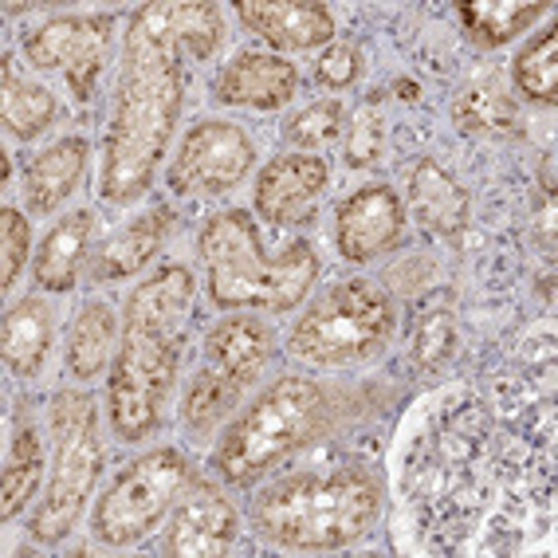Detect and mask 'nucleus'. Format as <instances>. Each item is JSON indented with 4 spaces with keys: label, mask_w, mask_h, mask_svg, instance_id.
I'll return each instance as SVG.
<instances>
[{
    "label": "nucleus",
    "mask_w": 558,
    "mask_h": 558,
    "mask_svg": "<svg viewBox=\"0 0 558 558\" xmlns=\"http://www.w3.org/2000/svg\"><path fill=\"white\" fill-rule=\"evenodd\" d=\"M185 56L170 32V4H142L122 32V68L114 83V110L102 138L99 197L107 205H134L154 185L185 107Z\"/></svg>",
    "instance_id": "f257e3e1"
},
{
    "label": "nucleus",
    "mask_w": 558,
    "mask_h": 558,
    "mask_svg": "<svg viewBox=\"0 0 558 558\" xmlns=\"http://www.w3.org/2000/svg\"><path fill=\"white\" fill-rule=\"evenodd\" d=\"M193 271L166 264L130 291L122 307V342L110 362L107 413L126 445L154 437L181 374V339L193 311Z\"/></svg>",
    "instance_id": "f03ea898"
},
{
    "label": "nucleus",
    "mask_w": 558,
    "mask_h": 558,
    "mask_svg": "<svg viewBox=\"0 0 558 558\" xmlns=\"http://www.w3.org/2000/svg\"><path fill=\"white\" fill-rule=\"evenodd\" d=\"M197 256L217 311H295L319 276V256L307 240L295 236L268 252L244 209L213 213L201 225Z\"/></svg>",
    "instance_id": "7ed1b4c3"
},
{
    "label": "nucleus",
    "mask_w": 558,
    "mask_h": 558,
    "mask_svg": "<svg viewBox=\"0 0 558 558\" xmlns=\"http://www.w3.org/2000/svg\"><path fill=\"white\" fill-rule=\"evenodd\" d=\"M378 515L381 484L362 464L283 476L252 508L259 535L288 550H342L369 535Z\"/></svg>",
    "instance_id": "20e7f679"
},
{
    "label": "nucleus",
    "mask_w": 558,
    "mask_h": 558,
    "mask_svg": "<svg viewBox=\"0 0 558 558\" xmlns=\"http://www.w3.org/2000/svg\"><path fill=\"white\" fill-rule=\"evenodd\" d=\"M330 425L327 389L307 374L276 378L236 421H232L217 452L213 469L232 488H248L259 476H268L276 464L300 452Z\"/></svg>",
    "instance_id": "39448f33"
},
{
    "label": "nucleus",
    "mask_w": 558,
    "mask_h": 558,
    "mask_svg": "<svg viewBox=\"0 0 558 558\" xmlns=\"http://www.w3.org/2000/svg\"><path fill=\"white\" fill-rule=\"evenodd\" d=\"M398 307L378 279L354 276L327 288L291 330V354L311 366H359L386 350Z\"/></svg>",
    "instance_id": "423d86ee"
},
{
    "label": "nucleus",
    "mask_w": 558,
    "mask_h": 558,
    "mask_svg": "<svg viewBox=\"0 0 558 558\" xmlns=\"http://www.w3.org/2000/svg\"><path fill=\"white\" fill-rule=\"evenodd\" d=\"M51 480L32 515V538L56 547L75 531L102 472L99 405L83 389H60L51 401Z\"/></svg>",
    "instance_id": "0eeeda50"
},
{
    "label": "nucleus",
    "mask_w": 558,
    "mask_h": 558,
    "mask_svg": "<svg viewBox=\"0 0 558 558\" xmlns=\"http://www.w3.org/2000/svg\"><path fill=\"white\" fill-rule=\"evenodd\" d=\"M197 469L181 449H154L130 460L110 488L95 499L90 535L107 547H134L158 531V523L178 508V499L197 484Z\"/></svg>",
    "instance_id": "6e6552de"
},
{
    "label": "nucleus",
    "mask_w": 558,
    "mask_h": 558,
    "mask_svg": "<svg viewBox=\"0 0 558 558\" xmlns=\"http://www.w3.org/2000/svg\"><path fill=\"white\" fill-rule=\"evenodd\" d=\"M114 44V16H51L24 32L21 51L32 68L60 71L80 102L95 99Z\"/></svg>",
    "instance_id": "1a4fd4ad"
},
{
    "label": "nucleus",
    "mask_w": 558,
    "mask_h": 558,
    "mask_svg": "<svg viewBox=\"0 0 558 558\" xmlns=\"http://www.w3.org/2000/svg\"><path fill=\"white\" fill-rule=\"evenodd\" d=\"M256 166L248 130L225 119H201L185 130L170 166V190L178 197H220L236 190Z\"/></svg>",
    "instance_id": "9d476101"
},
{
    "label": "nucleus",
    "mask_w": 558,
    "mask_h": 558,
    "mask_svg": "<svg viewBox=\"0 0 558 558\" xmlns=\"http://www.w3.org/2000/svg\"><path fill=\"white\" fill-rule=\"evenodd\" d=\"M405 236V201L389 185H362L335 213V244L350 264H366L381 252L398 248Z\"/></svg>",
    "instance_id": "9b49d317"
},
{
    "label": "nucleus",
    "mask_w": 558,
    "mask_h": 558,
    "mask_svg": "<svg viewBox=\"0 0 558 558\" xmlns=\"http://www.w3.org/2000/svg\"><path fill=\"white\" fill-rule=\"evenodd\" d=\"M240 515L232 504L213 488L209 480H197L170 515V527L161 535V555L173 558H213L236 543Z\"/></svg>",
    "instance_id": "f8f14e48"
},
{
    "label": "nucleus",
    "mask_w": 558,
    "mask_h": 558,
    "mask_svg": "<svg viewBox=\"0 0 558 558\" xmlns=\"http://www.w3.org/2000/svg\"><path fill=\"white\" fill-rule=\"evenodd\" d=\"M330 170L319 154H283L268 161L256 178V217L283 229V225H300L311 220L319 209V197L327 190Z\"/></svg>",
    "instance_id": "ddd939ff"
},
{
    "label": "nucleus",
    "mask_w": 558,
    "mask_h": 558,
    "mask_svg": "<svg viewBox=\"0 0 558 558\" xmlns=\"http://www.w3.org/2000/svg\"><path fill=\"white\" fill-rule=\"evenodd\" d=\"M300 71L276 51H240L213 80V102L248 110H279L295 99Z\"/></svg>",
    "instance_id": "4468645a"
},
{
    "label": "nucleus",
    "mask_w": 558,
    "mask_h": 558,
    "mask_svg": "<svg viewBox=\"0 0 558 558\" xmlns=\"http://www.w3.org/2000/svg\"><path fill=\"white\" fill-rule=\"evenodd\" d=\"M240 24L279 51H315L335 40V16L319 0H240Z\"/></svg>",
    "instance_id": "2eb2a0df"
},
{
    "label": "nucleus",
    "mask_w": 558,
    "mask_h": 558,
    "mask_svg": "<svg viewBox=\"0 0 558 558\" xmlns=\"http://www.w3.org/2000/svg\"><path fill=\"white\" fill-rule=\"evenodd\" d=\"M173 229L170 205H154V209L130 217L122 229H114L99 248L87 256V279L90 283H119V279L138 276L150 268L154 256L161 252L166 236Z\"/></svg>",
    "instance_id": "dca6fc26"
},
{
    "label": "nucleus",
    "mask_w": 558,
    "mask_h": 558,
    "mask_svg": "<svg viewBox=\"0 0 558 558\" xmlns=\"http://www.w3.org/2000/svg\"><path fill=\"white\" fill-rule=\"evenodd\" d=\"M271 354H276V335L268 323L252 319V315H229L209 330L201 366L248 393V386L264 374Z\"/></svg>",
    "instance_id": "f3484780"
},
{
    "label": "nucleus",
    "mask_w": 558,
    "mask_h": 558,
    "mask_svg": "<svg viewBox=\"0 0 558 558\" xmlns=\"http://www.w3.org/2000/svg\"><path fill=\"white\" fill-rule=\"evenodd\" d=\"M90 146L83 138H60L40 150L24 170V205L32 217H48L75 193L83 170H87Z\"/></svg>",
    "instance_id": "a211bd4d"
},
{
    "label": "nucleus",
    "mask_w": 558,
    "mask_h": 558,
    "mask_svg": "<svg viewBox=\"0 0 558 558\" xmlns=\"http://www.w3.org/2000/svg\"><path fill=\"white\" fill-rule=\"evenodd\" d=\"M469 190L433 158H421L409 173V213L437 236H457L469 225Z\"/></svg>",
    "instance_id": "6ab92c4d"
},
{
    "label": "nucleus",
    "mask_w": 558,
    "mask_h": 558,
    "mask_svg": "<svg viewBox=\"0 0 558 558\" xmlns=\"http://www.w3.org/2000/svg\"><path fill=\"white\" fill-rule=\"evenodd\" d=\"M90 236H95V217H90L87 209L63 217L60 225L44 236L40 248H36V259H32L36 283H40L44 291H56V295L75 288L80 271L87 268Z\"/></svg>",
    "instance_id": "aec40b11"
},
{
    "label": "nucleus",
    "mask_w": 558,
    "mask_h": 558,
    "mask_svg": "<svg viewBox=\"0 0 558 558\" xmlns=\"http://www.w3.org/2000/svg\"><path fill=\"white\" fill-rule=\"evenodd\" d=\"M56 342V319L51 307L40 295H24L21 303H12V311L4 315V335H0V354L4 366L16 378H36L51 354Z\"/></svg>",
    "instance_id": "412c9836"
},
{
    "label": "nucleus",
    "mask_w": 558,
    "mask_h": 558,
    "mask_svg": "<svg viewBox=\"0 0 558 558\" xmlns=\"http://www.w3.org/2000/svg\"><path fill=\"white\" fill-rule=\"evenodd\" d=\"M114 342H119V315L102 300H87L68 327V347H63V362L68 374L80 381L99 378L102 369L114 362Z\"/></svg>",
    "instance_id": "4be33fe9"
},
{
    "label": "nucleus",
    "mask_w": 558,
    "mask_h": 558,
    "mask_svg": "<svg viewBox=\"0 0 558 558\" xmlns=\"http://www.w3.org/2000/svg\"><path fill=\"white\" fill-rule=\"evenodd\" d=\"M56 110H60L56 107V95L44 83L21 80L16 63L4 60V68H0V114H4V130H9L12 138H40L44 130L56 122Z\"/></svg>",
    "instance_id": "5701e85b"
},
{
    "label": "nucleus",
    "mask_w": 558,
    "mask_h": 558,
    "mask_svg": "<svg viewBox=\"0 0 558 558\" xmlns=\"http://www.w3.org/2000/svg\"><path fill=\"white\" fill-rule=\"evenodd\" d=\"M44 480V445L40 433L32 425V417H21L12 425V440H9V457H4V504H0V515L16 519L28 499L36 496Z\"/></svg>",
    "instance_id": "b1692460"
},
{
    "label": "nucleus",
    "mask_w": 558,
    "mask_h": 558,
    "mask_svg": "<svg viewBox=\"0 0 558 558\" xmlns=\"http://www.w3.org/2000/svg\"><path fill=\"white\" fill-rule=\"evenodd\" d=\"M543 12L547 4H538V0H472V4H460V21H464L472 44L499 48V44L515 40L519 32H527Z\"/></svg>",
    "instance_id": "393cba45"
},
{
    "label": "nucleus",
    "mask_w": 558,
    "mask_h": 558,
    "mask_svg": "<svg viewBox=\"0 0 558 558\" xmlns=\"http://www.w3.org/2000/svg\"><path fill=\"white\" fill-rule=\"evenodd\" d=\"M452 119L464 134H519V107L496 83H469L457 95Z\"/></svg>",
    "instance_id": "a878e982"
},
{
    "label": "nucleus",
    "mask_w": 558,
    "mask_h": 558,
    "mask_svg": "<svg viewBox=\"0 0 558 558\" xmlns=\"http://www.w3.org/2000/svg\"><path fill=\"white\" fill-rule=\"evenodd\" d=\"M511 80L531 102L555 107L558 99V36L555 28H543L511 63Z\"/></svg>",
    "instance_id": "bb28decb"
},
{
    "label": "nucleus",
    "mask_w": 558,
    "mask_h": 558,
    "mask_svg": "<svg viewBox=\"0 0 558 558\" xmlns=\"http://www.w3.org/2000/svg\"><path fill=\"white\" fill-rule=\"evenodd\" d=\"M170 32L190 63L213 60L225 44V21L213 4H170Z\"/></svg>",
    "instance_id": "cd10ccee"
},
{
    "label": "nucleus",
    "mask_w": 558,
    "mask_h": 558,
    "mask_svg": "<svg viewBox=\"0 0 558 558\" xmlns=\"http://www.w3.org/2000/svg\"><path fill=\"white\" fill-rule=\"evenodd\" d=\"M347 126H350L347 107H342L339 99H319V102H311V107H303L300 114L288 122L283 138H288L291 146H300L303 154H319V150H327V146H335Z\"/></svg>",
    "instance_id": "c85d7f7f"
},
{
    "label": "nucleus",
    "mask_w": 558,
    "mask_h": 558,
    "mask_svg": "<svg viewBox=\"0 0 558 558\" xmlns=\"http://www.w3.org/2000/svg\"><path fill=\"white\" fill-rule=\"evenodd\" d=\"M0 232H4V288H12L16 283V276L24 271V264H28V252H32V225L28 217H21L16 209H4L0 213Z\"/></svg>",
    "instance_id": "c756f323"
},
{
    "label": "nucleus",
    "mask_w": 558,
    "mask_h": 558,
    "mask_svg": "<svg viewBox=\"0 0 558 558\" xmlns=\"http://www.w3.org/2000/svg\"><path fill=\"white\" fill-rule=\"evenodd\" d=\"M381 154V119L378 114H359V119L347 126V161L354 170H366L374 166Z\"/></svg>",
    "instance_id": "7c9ffc66"
},
{
    "label": "nucleus",
    "mask_w": 558,
    "mask_h": 558,
    "mask_svg": "<svg viewBox=\"0 0 558 558\" xmlns=\"http://www.w3.org/2000/svg\"><path fill=\"white\" fill-rule=\"evenodd\" d=\"M359 75H362V60L350 44H330V48L323 51L319 68H315V80H319L323 87H335V90L350 87Z\"/></svg>",
    "instance_id": "2f4dec72"
},
{
    "label": "nucleus",
    "mask_w": 558,
    "mask_h": 558,
    "mask_svg": "<svg viewBox=\"0 0 558 558\" xmlns=\"http://www.w3.org/2000/svg\"><path fill=\"white\" fill-rule=\"evenodd\" d=\"M449 319L440 315V319H425V327H421V339H417V359L425 362V366H437L445 354H449Z\"/></svg>",
    "instance_id": "473e14b6"
},
{
    "label": "nucleus",
    "mask_w": 558,
    "mask_h": 558,
    "mask_svg": "<svg viewBox=\"0 0 558 558\" xmlns=\"http://www.w3.org/2000/svg\"><path fill=\"white\" fill-rule=\"evenodd\" d=\"M543 185H547V193H555V154H547V158H543Z\"/></svg>",
    "instance_id": "72a5a7b5"
}]
</instances>
